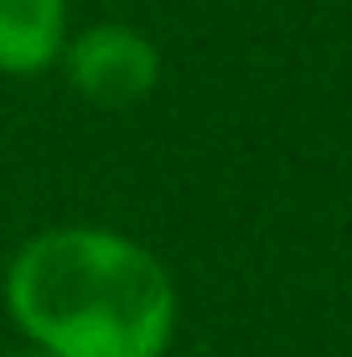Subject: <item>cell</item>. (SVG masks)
I'll return each instance as SVG.
<instances>
[{"instance_id":"1","label":"cell","mask_w":352,"mask_h":357,"mask_svg":"<svg viewBox=\"0 0 352 357\" xmlns=\"http://www.w3.org/2000/svg\"><path fill=\"white\" fill-rule=\"evenodd\" d=\"M6 311L42 357H161L176 331V285L130 233L68 223L10 254Z\"/></svg>"},{"instance_id":"3","label":"cell","mask_w":352,"mask_h":357,"mask_svg":"<svg viewBox=\"0 0 352 357\" xmlns=\"http://www.w3.org/2000/svg\"><path fill=\"white\" fill-rule=\"evenodd\" d=\"M68 0H0V73L36 78L63 63L68 47Z\"/></svg>"},{"instance_id":"4","label":"cell","mask_w":352,"mask_h":357,"mask_svg":"<svg viewBox=\"0 0 352 357\" xmlns=\"http://www.w3.org/2000/svg\"><path fill=\"white\" fill-rule=\"evenodd\" d=\"M31 357H42V352H31Z\"/></svg>"},{"instance_id":"2","label":"cell","mask_w":352,"mask_h":357,"mask_svg":"<svg viewBox=\"0 0 352 357\" xmlns=\"http://www.w3.org/2000/svg\"><path fill=\"white\" fill-rule=\"evenodd\" d=\"M63 68L78 98L99 109H130L161 78V52L140 26L125 21H99V26H83L68 36L63 47Z\"/></svg>"}]
</instances>
